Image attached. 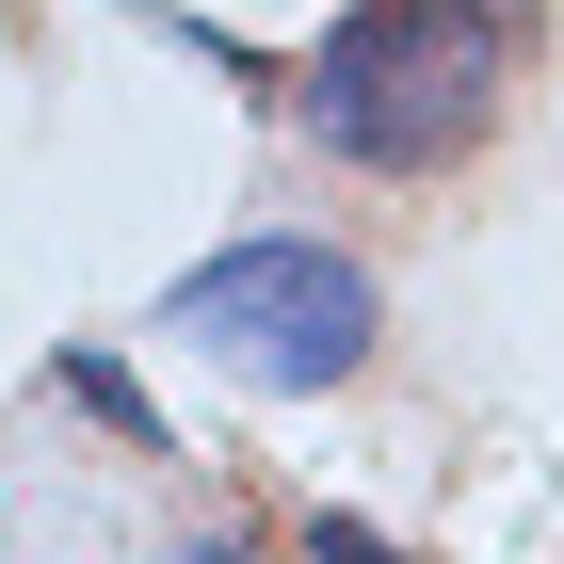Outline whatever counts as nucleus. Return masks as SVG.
Segmentation results:
<instances>
[{"label":"nucleus","instance_id":"4","mask_svg":"<svg viewBox=\"0 0 564 564\" xmlns=\"http://www.w3.org/2000/svg\"><path fill=\"white\" fill-rule=\"evenodd\" d=\"M306 564H403V549H388V532H355V517H323V532H306Z\"/></svg>","mask_w":564,"mask_h":564},{"label":"nucleus","instance_id":"1","mask_svg":"<svg viewBox=\"0 0 564 564\" xmlns=\"http://www.w3.org/2000/svg\"><path fill=\"white\" fill-rule=\"evenodd\" d=\"M500 97H517V17L500 0H355L339 33L306 48L291 113L371 177H452L500 130Z\"/></svg>","mask_w":564,"mask_h":564},{"label":"nucleus","instance_id":"3","mask_svg":"<svg viewBox=\"0 0 564 564\" xmlns=\"http://www.w3.org/2000/svg\"><path fill=\"white\" fill-rule=\"evenodd\" d=\"M65 403H82V420H113L130 452H162V420H145V388L113 371V355H65Z\"/></svg>","mask_w":564,"mask_h":564},{"label":"nucleus","instance_id":"2","mask_svg":"<svg viewBox=\"0 0 564 564\" xmlns=\"http://www.w3.org/2000/svg\"><path fill=\"white\" fill-rule=\"evenodd\" d=\"M162 323H177L194 355H210V371L274 388V403H306V388H355V371H371V274H355L339 242H306V226H259V242L194 259Z\"/></svg>","mask_w":564,"mask_h":564}]
</instances>
